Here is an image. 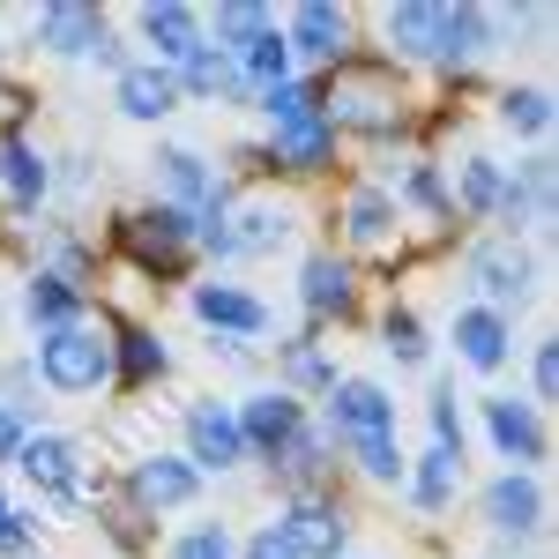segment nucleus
Masks as SVG:
<instances>
[{
    "mask_svg": "<svg viewBox=\"0 0 559 559\" xmlns=\"http://www.w3.org/2000/svg\"><path fill=\"white\" fill-rule=\"evenodd\" d=\"M105 254H112V269L142 276L150 292L194 284V216L157 202V194L150 202H120L112 224H105Z\"/></svg>",
    "mask_w": 559,
    "mask_h": 559,
    "instance_id": "obj_1",
    "label": "nucleus"
},
{
    "mask_svg": "<svg viewBox=\"0 0 559 559\" xmlns=\"http://www.w3.org/2000/svg\"><path fill=\"white\" fill-rule=\"evenodd\" d=\"M8 471H23V485L38 492V508H52L60 522L90 515V508H97V492H105V471L90 463V448L75 440V432H52V426L31 432V440H23V455H15Z\"/></svg>",
    "mask_w": 559,
    "mask_h": 559,
    "instance_id": "obj_2",
    "label": "nucleus"
},
{
    "mask_svg": "<svg viewBox=\"0 0 559 559\" xmlns=\"http://www.w3.org/2000/svg\"><path fill=\"white\" fill-rule=\"evenodd\" d=\"M31 373H38L45 395H68V403L105 395L112 388V321L90 313V321H68V329H45L31 344Z\"/></svg>",
    "mask_w": 559,
    "mask_h": 559,
    "instance_id": "obj_3",
    "label": "nucleus"
},
{
    "mask_svg": "<svg viewBox=\"0 0 559 559\" xmlns=\"http://www.w3.org/2000/svg\"><path fill=\"white\" fill-rule=\"evenodd\" d=\"M463 284H471L477 306H492V313H508V321H515L530 299H545V254H537V247H522V239L485 231V239L463 247Z\"/></svg>",
    "mask_w": 559,
    "mask_h": 559,
    "instance_id": "obj_4",
    "label": "nucleus"
},
{
    "mask_svg": "<svg viewBox=\"0 0 559 559\" xmlns=\"http://www.w3.org/2000/svg\"><path fill=\"white\" fill-rule=\"evenodd\" d=\"M477 522L492 537L500 559H522V545H545V522H552V492L537 471H492L477 485Z\"/></svg>",
    "mask_w": 559,
    "mask_h": 559,
    "instance_id": "obj_5",
    "label": "nucleus"
},
{
    "mask_svg": "<svg viewBox=\"0 0 559 559\" xmlns=\"http://www.w3.org/2000/svg\"><path fill=\"white\" fill-rule=\"evenodd\" d=\"M276 31L292 45V68L299 75H336L350 52H358V31H366V15L358 8H336V0H292L284 15H276Z\"/></svg>",
    "mask_w": 559,
    "mask_h": 559,
    "instance_id": "obj_6",
    "label": "nucleus"
},
{
    "mask_svg": "<svg viewBox=\"0 0 559 559\" xmlns=\"http://www.w3.org/2000/svg\"><path fill=\"white\" fill-rule=\"evenodd\" d=\"M292 299H299L306 329H350V321H366V269L344 254V247H313L299 254V284H292Z\"/></svg>",
    "mask_w": 559,
    "mask_h": 559,
    "instance_id": "obj_7",
    "label": "nucleus"
},
{
    "mask_svg": "<svg viewBox=\"0 0 559 559\" xmlns=\"http://www.w3.org/2000/svg\"><path fill=\"white\" fill-rule=\"evenodd\" d=\"M187 321L210 336V344H269L276 336V313L261 299L254 284H239V276H194L187 284Z\"/></svg>",
    "mask_w": 559,
    "mask_h": 559,
    "instance_id": "obj_8",
    "label": "nucleus"
},
{
    "mask_svg": "<svg viewBox=\"0 0 559 559\" xmlns=\"http://www.w3.org/2000/svg\"><path fill=\"white\" fill-rule=\"evenodd\" d=\"M477 432H485V448L500 455V471H537L552 463V418L515 395V388H492V395H477Z\"/></svg>",
    "mask_w": 559,
    "mask_h": 559,
    "instance_id": "obj_9",
    "label": "nucleus"
},
{
    "mask_svg": "<svg viewBox=\"0 0 559 559\" xmlns=\"http://www.w3.org/2000/svg\"><path fill=\"white\" fill-rule=\"evenodd\" d=\"M336 231H344V254L358 261V269H366V261H373V269H411V261H403V210H395V202H388V187L381 179H350L344 187V202H336Z\"/></svg>",
    "mask_w": 559,
    "mask_h": 559,
    "instance_id": "obj_10",
    "label": "nucleus"
},
{
    "mask_svg": "<svg viewBox=\"0 0 559 559\" xmlns=\"http://www.w3.org/2000/svg\"><path fill=\"white\" fill-rule=\"evenodd\" d=\"M269 530L292 545L299 559H350V537H358V508L344 492H284Z\"/></svg>",
    "mask_w": 559,
    "mask_h": 559,
    "instance_id": "obj_11",
    "label": "nucleus"
},
{
    "mask_svg": "<svg viewBox=\"0 0 559 559\" xmlns=\"http://www.w3.org/2000/svg\"><path fill=\"white\" fill-rule=\"evenodd\" d=\"M552 187H559V157L552 150H522L515 165H508V194H500L492 231L545 254V247H552Z\"/></svg>",
    "mask_w": 559,
    "mask_h": 559,
    "instance_id": "obj_12",
    "label": "nucleus"
},
{
    "mask_svg": "<svg viewBox=\"0 0 559 559\" xmlns=\"http://www.w3.org/2000/svg\"><path fill=\"white\" fill-rule=\"evenodd\" d=\"M313 426L329 432V448L344 440H373V432H403V411H395V388L373 381V373H344L313 403Z\"/></svg>",
    "mask_w": 559,
    "mask_h": 559,
    "instance_id": "obj_13",
    "label": "nucleus"
},
{
    "mask_svg": "<svg viewBox=\"0 0 559 559\" xmlns=\"http://www.w3.org/2000/svg\"><path fill=\"white\" fill-rule=\"evenodd\" d=\"M120 492H128L142 515H187V508H202V492H210V477L194 471L179 448H142L128 455V471H120Z\"/></svg>",
    "mask_w": 559,
    "mask_h": 559,
    "instance_id": "obj_14",
    "label": "nucleus"
},
{
    "mask_svg": "<svg viewBox=\"0 0 559 559\" xmlns=\"http://www.w3.org/2000/svg\"><path fill=\"white\" fill-rule=\"evenodd\" d=\"M179 455L202 477L247 471V440H239V418H231L224 395H187V403H179Z\"/></svg>",
    "mask_w": 559,
    "mask_h": 559,
    "instance_id": "obj_15",
    "label": "nucleus"
},
{
    "mask_svg": "<svg viewBox=\"0 0 559 559\" xmlns=\"http://www.w3.org/2000/svg\"><path fill=\"white\" fill-rule=\"evenodd\" d=\"M231 418H239V440H247V463H276V455L292 448V432L313 418V403L284 395L276 381H261V388H247V395L231 403Z\"/></svg>",
    "mask_w": 559,
    "mask_h": 559,
    "instance_id": "obj_16",
    "label": "nucleus"
},
{
    "mask_svg": "<svg viewBox=\"0 0 559 559\" xmlns=\"http://www.w3.org/2000/svg\"><path fill=\"white\" fill-rule=\"evenodd\" d=\"M292 239H299V202H284V194H239L231 216H224L231 261H269V254H284Z\"/></svg>",
    "mask_w": 559,
    "mask_h": 559,
    "instance_id": "obj_17",
    "label": "nucleus"
},
{
    "mask_svg": "<svg viewBox=\"0 0 559 559\" xmlns=\"http://www.w3.org/2000/svg\"><path fill=\"white\" fill-rule=\"evenodd\" d=\"M52 210V150L38 134H8L0 142V216L38 224Z\"/></svg>",
    "mask_w": 559,
    "mask_h": 559,
    "instance_id": "obj_18",
    "label": "nucleus"
},
{
    "mask_svg": "<svg viewBox=\"0 0 559 559\" xmlns=\"http://www.w3.org/2000/svg\"><path fill=\"white\" fill-rule=\"evenodd\" d=\"M492 8L485 0H440V31H432V75H477L492 60Z\"/></svg>",
    "mask_w": 559,
    "mask_h": 559,
    "instance_id": "obj_19",
    "label": "nucleus"
},
{
    "mask_svg": "<svg viewBox=\"0 0 559 559\" xmlns=\"http://www.w3.org/2000/svg\"><path fill=\"white\" fill-rule=\"evenodd\" d=\"M112 321V388L120 395H142V388L173 381V336L157 321H134V313H105Z\"/></svg>",
    "mask_w": 559,
    "mask_h": 559,
    "instance_id": "obj_20",
    "label": "nucleus"
},
{
    "mask_svg": "<svg viewBox=\"0 0 559 559\" xmlns=\"http://www.w3.org/2000/svg\"><path fill=\"white\" fill-rule=\"evenodd\" d=\"M448 344H455V366H463V373L500 381V373L515 366V321L492 313V306H477V299H463L455 321H448Z\"/></svg>",
    "mask_w": 559,
    "mask_h": 559,
    "instance_id": "obj_21",
    "label": "nucleus"
},
{
    "mask_svg": "<svg viewBox=\"0 0 559 559\" xmlns=\"http://www.w3.org/2000/svg\"><path fill=\"white\" fill-rule=\"evenodd\" d=\"M373 23V52L395 60L403 75L432 68V31H440V0H388V8H358Z\"/></svg>",
    "mask_w": 559,
    "mask_h": 559,
    "instance_id": "obj_22",
    "label": "nucleus"
},
{
    "mask_svg": "<svg viewBox=\"0 0 559 559\" xmlns=\"http://www.w3.org/2000/svg\"><path fill=\"white\" fill-rule=\"evenodd\" d=\"M105 31H112V8H97V0H45V8H31V52H52V60H90Z\"/></svg>",
    "mask_w": 559,
    "mask_h": 559,
    "instance_id": "obj_23",
    "label": "nucleus"
},
{
    "mask_svg": "<svg viewBox=\"0 0 559 559\" xmlns=\"http://www.w3.org/2000/svg\"><path fill=\"white\" fill-rule=\"evenodd\" d=\"M269 366H276V388L299 395V403H321L329 388L344 381V366H336V350H329L321 329H292V336H276V344H269Z\"/></svg>",
    "mask_w": 559,
    "mask_h": 559,
    "instance_id": "obj_24",
    "label": "nucleus"
},
{
    "mask_svg": "<svg viewBox=\"0 0 559 559\" xmlns=\"http://www.w3.org/2000/svg\"><path fill=\"white\" fill-rule=\"evenodd\" d=\"M128 45H142V60H157V68H179L194 45H202V8L194 0H142L128 15Z\"/></svg>",
    "mask_w": 559,
    "mask_h": 559,
    "instance_id": "obj_25",
    "label": "nucleus"
},
{
    "mask_svg": "<svg viewBox=\"0 0 559 559\" xmlns=\"http://www.w3.org/2000/svg\"><path fill=\"white\" fill-rule=\"evenodd\" d=\"M261 142H269V165H276V179H292V187H306V179H329L336 165H344V134L329 128V112H321V120H299V128L261 134Z\"/></svg>",
    "mask_w": 559,
    "mask_h": 559,
    "instance_id": "obj_26",
    "label": "nucleus"
},
{
    "mask_svg": "<svg viewBox=\"0 0 559 559\" xmlns=\"http://www.w3.org/2000/svg\"><path fill=\"white\" fill-rule=\"evenodd\" d=\"M261 477H269L276 492H344V463H336L329 432L313 426V418L292 432V448H284L276 463H261Z\"/></svg>",
    "mask_w": 559,
    "mask_h": 559,
    "instance_id": "obj_27",
    "label": "nucleus"
},
{
    "mask_svg": "<svg viewBox=\"0 0 559 559\" xmlns=\"http://www.w3.org/2000/svg\"><path fill=\"white\" fill-rule=\"evenodd\" d=\"M179 105H187V97H179V75H173V68H157V60H142V52L112 75V112L134 120V128H165Z\"/></svg>",
    "mask_w": 559,
    "mask_h": 559,
    "instance_id": "obj_28",
    "label": "nucleus"
},
{
    "mask_svg": "<svg viewBox=\"0 0 559 559\" xmlns=\"http://www.w3.org/2000/svg\"><path fill=\"white\" fill-rule=\"evenodd\" d=\"M500 194H508V157L463 150V157L448 165V202H455V224H463V231H471V224H492V216H500Z\"/></svg>",
    "mask_w": 559,
    "mask_h": 559,
    "instance_id": "obj_29",
    "label": "nucleus"
},
{
    "mask_svg": "<svg viewBox=\"0 0 559 559\" xmlns=\"http://www.w3.org/2000/svg\"><path fill=\"white\" fill-rule=\"evenodd\" d=\"M179 75V97L187 105H216V112H254V90L239 83V68H231V52H216L210 38L194 45L187 60L173 68Z\"/></svg>",
    "mask_w": 559,
    "mask_h": 559,
    "instance_id": "obj_30",
    "label": "nucleus"
},
{
    "mask_svg": "<svg viewBox=\"0 0 559 559\" xmlns=\"http://www.w3.org/2000/svg\"><path fill=\"white\" fill-rule=\"evenodd\" d=\"M15 313L31 321V336H45V329H68V321H90V313H97V299H90L83 284L52 276V269H23V284H15Z\"/></svg>",
    "mask_w": 559,
    "mask_h": 559,
    "instance_id": "obj_31",
    "label": "nucleus"
},
{
    "mask_svg": "<svg viewBox=\"0 0 559 559\" xmlns=\"http://www.w3.org/2000/svg\"><path fill=\"white\" fill-rule=\"evenodd\" d=\"M463 477H471L463 455H448V448H418V455H411V471H403V508H411L418 522H440L448 508H455Z\"/></svg>",
    "mask_w": 559,
    "mask_h": 559,
    "instance_id": "obj_32",
    "label": "nucleus"
},
{
    "mask_svg": "<svg viewBox=\"0 0 559 559\" xmlns=\"http://www.w3.org/2000/svg\"><path fill=\"white\" fill-rule=\"evenodd\" d=\"M90 522H97V537H105L120 559H150V552H157V515L134 508L128 492H120V477H105V492H97Z\"/></svg>",
    "mask_w": 559,
    "mask_h": 559,
    "instance_id": "obj_33",
    "label": "nucleus"
},
{
    "mask_svg": "<svg viewBox=\"0 0 559 559\" xmlns=\"http://www.w3.org/2000/svg\"><path fill=\"white\" fill-rule=\"evenodd\" d=\"M552 90L545 83H500L492 90V128L515 134V142H530V150H545V134H552Z\"/></svg>",
    "mask_w": 559,
    "mask_h": 559,
    "instance_id": "obj_34",
    "label": "nucleus"
},
{
    "mask_svg": "<svg viewBox=\"0 0 559 559\" xmlns=\"http://www.w3.org/2000/svg\"><path fill=\"white\" fill-rule=\"evenodd\" d=\"M336 463H344V477L373 485V492H403V471H411V455H403V432L344 440V448H336Z\"/></svg>",
    "mask_w": 559,
    "mask_h": 559,
    "instance_id": "obj_35",
    "label": "nucleus"
},
{
    "mask_svg": "<svg viewBox=\"0 0 559 559\" xmlns=\"http://www.w3.org/2000/svg\"><path fill=\"white\" fill-rule=\"evenodd\" d=\"M373 336H381V350L395 358V373H426L432 366V329L418 321V306L388 299L381 313H373Z\"/></svg>",
    "mask_w": 559,
    "mask_h": 559,
    "instance_id": "obj_36",
    "label": "nucleus"
},
{
    "mask_svg": "<svg viewBox=\"0 0 559 559\" xmlns=\"http://www.w3.org/2000/svg\"><path fill=\"white\" fill-rule=\"evenodd\" d=\"M254 112H261V134L299 128V120H321V112H329V75H292V83L261 90Z\"/></svg>",
    "mask_w": 559,
    "mask_h": 559,
    "instance_id": "obj_37",
    "label": "nucleus"
},
{
    "mask_svg": "<svg viewBox=\"0 0 559 559\" xmlns=\"http://www.w3.org/2000/svg\"><path fill=\"white\" fill-rule=\"evenodd\" d=\"M231 68H239V83L254 90H276V83H292V75H299V68H292V45H284V31H276V23H261L254 38L239 45V52H231Z\"/></svg>",
    "mask_w": 559,
    "mask_h": 559,
    "instance_id": "obj_38",
    "label": "nucleus"
},
{
    "mask_svg": "<svg viewBox=\"0 0 559 559\" xmlns=\"http://www.w3.org/2000/svg\"><path fill=\"white\" fill-rule=\"evenodd\" d=\"M426 448H448V455L471 463V418H463L455 373H432V388H426Z\"/></svg>",
    "mask_w": 559,
    "mask_h": 559,
    "instance_id": "obj_39",
    "label": "nucleus"
},
{
    "mask_svg": "<svg viewBox=\"0 0 559 559\" xmlns=\"http://www.w3.org/2000/svg\"><path fill=\"white\" fill-rule=\"evenodd\" d=\"M261 23H276L269 0H216V8H202V38H210L216 52H239Z\"/></svg>",
    "mask_w": 559,
    "mask_h": 559,
    "instance_id": "obj_40",
    "label": "nucleus"
},
{
    "mask_svg": "<svg viewBox=\"0 0 559 559\" xmlns=\"http://www.w3.org/2000/svg\"><path fill=\"white\" fill-rule=\"evenodd\" d=\"M157 559H239V530L224 515H202V522H187V530H173L157 545Z\"/></svg>",
    "mask_w": 559,
    "mask_h": 559,
    "instance_id": "obj_41",
    "label": "nucleus"
},
{
    "mask_svg": "<svg viewBox=\"0 0 559 559\" xmlns=\"http://www.w3.org/2000/svg\"><path fill=\"white\" fill-rule=\"evenodd\" d=\"M97 187H105V157H90V150L52 157V202H90Z\"/></svg>",
    "mask_w": 559,
    "mask_h": 559,
    "instance_id": "obj_42",
    "label": "nucleus"
},
{
    "mask_svg": "<svg viewBox=\"0 0 559 559\" xmlns=\"http://www.w3.org/2000/svg\"><path fill=\"white\" fill-rule=\"evenodd\" d=\"M38 508H23V500H8V485H0V559H31L38 552Z\"/></svg>",
    "mask_w": 559,
    "mask_h": 559,
    "instance_id": "obj_43",
    "label": "nucleus"
},
{
    "mask_svg": "<svg viewBox=\"0 0 559 559\" xmlns=\"http://www.w3.org/2000/svg\"><path fill=\"white\" fill-rule=\"evenodd\" d=\"M552 395H559V336H537L530 344V403L545 411Z\"/></svg>",
    "mask_w": 559,
    "mask_h": 559,
    "instance_id": "obj_44",
    "label": "nucleus"
},
{
    "mask_svg": "<svg viewBox=\"0 0 559 559\" xmlns=\"http://www.w3.org/2000/svg\"><path fill=\"white\" fill-rule=\"evenodd\" d=\"M31 432H38V411H31V403H0V471L23 455Z\"/></svg>",
    "mask_w": 559,
    "mask_h": 559,
    "instance_id": "obj_45",
    "label": "nucleus"
},
{
    "mask_svg": "<svg viewBox=\"0 0 559 559\" xmlns=\"http://www.w3.org/2000/svg\"><path fill=\"white\" fill-rule=\"evenodd\" d=\"M239 559H299V552H292V545H284V537H276L269 522H254V530L239 537Z\"/></svg>",
    "mask_w": 559,
    "mask_h": 559,
    "instance_id": "obj_46",
    "label": "nucleus"
},
{
    "mask_svg": "<svg viewBox=\"0 0 559 559\" xmlns=\"http://www.w3.org/2000/svg\"><path fill=\"white\" fill-rule=\"evenodd\" d=\"M31 388H38L31 358H8V366H0V403H31Z\"/></svg>",
    "mask_w": 559,
    "mask_h": 559,
    "instance_id": "obj_47",
    "label": "nucleus"
},
{
    "mask_svg": "<svg viewBox=\"0 0 559 559\" xmlns=\"http://www.w3.org/2000/svg\"><path fill=\"white\" fill-rule=\"evenodd\" d=\"M90 60H97L105 75H120V68H128V60H134V52H128V38H120V23H112V31L97 38V52H90Z\"/></svg>",
    "mask_w": 559,
    "mask_h": 559,
    "instance_id": "obj_48",
    "label": "nucleus"
},
{
    "mask_svg": "<svg viewBox=\"0 0 559 559\" xmlns=\"http://www.w3.org/2000/svg\"><path fill=\"white\" fill-rule=\"evenodd\" d=\"M0 329H8V299H0Z\"/></svg>",
    "mask_w": 559,
    "mask_h": 559,
    "instance_id": "obj_49",
    "label": "nucleus"
}]
</instances>
